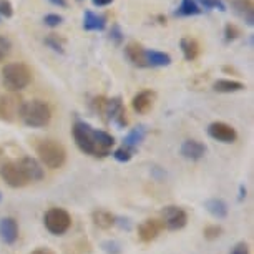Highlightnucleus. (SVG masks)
Segmentation results:
<instances>
[{
  "label": "nucleus",
  "instance_id": "obj_1",
  "mask_svg": "<svg viewBox=\"0 0 254 254\" xmlns=\"http://www.w3.org/2000/svg\"><path fill=\"white\" fill-rule=\"evenodd\" d=\"M73 140L83 153L95 158H105L115 145V138L108 131L97 130L85 122H76L73 127Z\"/></svg>",
  "mask_w": 254,
  "mask_h": 254
},
{
  "label": "nucleus",
  "instance_id": "obj_2",
  "mask_svg": "<svg viewBox=\"0 0 254 254\" xmlns=\"http://www.w3.org/2000/svg\"><path fill=\"white\" fill-rule=\"evenodd\" d=\"M18 117L23 122V125L30 128H44L50 123L52 120V110L45 102L42 100H30V102L22 103Z\"/></svg>",
  "mask_w": 254,
  "mask_h": 254
},
{
  "label": "nucleus",
  "instance_id": "obj_3",
  "mask_svg": "<svg viewBox=\"0 0 254 254\" xmlns=\"http://www.w3.org/2000/svg\"><path fill=\"white\" fill-rule=\"evenodd\" d=\"M32 81V71L25 64L12 62L2 68V83L10 93L27 88Z\"/></svg>",
  "mask_w": 254,
  "mask_h": 254
},
{
  "label": "nucleus",
  "instance_id": "obj_4",
  "mask_svg": "<svg viewBox=\"0 0 254 254\" xmlns=\"http://www.w3.org/2000/svg\"><path fill=\"white\" fill-rule=\"evenodd\" d=\"M37 155L42 166H47L50 170H59L66 160L65 148L57 140H42L37 145Z\"/></svg>",
  "mask_w": 254,
  "mask_h": 254
},
{
  "label": "nucleus",
  "instance_id": "obj_5",
  "mask_svg": "<svg viewBox=\"0 0 254 254\" xmlns=\"http://www.w3.org/2000/svg\"><path fill=\"white\" fill-rule=\"evenodd\" d=\"M44 224L50 234L62 236V234H65L70 229L71 216L68 211L64 208H50L44 216Z\"/></svg>",
  "mask_w": 254,
  "mask_h": 254
},
{
  "label": "nucleus",
  "instance_id": "obj_6",
  "mask_svg": "<svg viewBox=\"0 0 254 254\" xmlns=\"http://www.w3.org/2000/svg\"><path fill=\"white\" fill-rule=\"evenodd\" d=\"M97 107L100 110V113L107 115L110 122H113L117 125L118 128H125L128 123L127 120V112H125V107L122 103V98L117 97V98H97L95 100Z\"/></svg>",
  "mask_w": 254,
  "mask_h": 254
},
{
  "label": "nucleus",
  "instance_id": "obj_7",
  "mask_svg": "<svg viewBox=\"0 0 254 254\" xmlns=\"http://www.w3.org/2000/svg\"><path fill=\"white\" fill-rule=\"evenodd\" d=\"M161 223L163 226L170 231H180L186 226L188 223V214L183 208L180 206H175V204H170V206H165L161 209Z\"/></svg>",
  "mask_w": 254,
  "mask_h": 254
},
{
  "label": "nucleus",
  "instance_id": "obj_8",
  "mask_svg": "<svg viewBox=\"0 0 254 254\" xmlns=\"http://www.w3.org/2000/svg\"><path fill=\"white\" fill-rule=\"evenodd\" d=\"M0 176H2V180L5 181L10 188H22V186H25L28 183L17 161L3 163V165L0 166Z\"/></svg>",
  "mask_w": 254,
  "mask_h": 254
},
{
  "label": "nucleus",
  "instance_id": "obj_9",
  "mask_svg": "<svg viewBox=\"0 0 254 254\" xmlns=\"http://www.w3.org/2000/svg\"><path fill=\"white\" fill-rule=\"evenodd\" d=\"M208 135L216 140L219 143H234L238 138L236 130L231 125L224 123V122H214L208 127Z\"/></svg>",
  "mask_w": 254,
  "mask_h": 254
},
{
  "label": "nucleus",
  "instance_id": "obj_10",
  "mask_svg": "<svg viewBox=\"0 0 254 254\" xmlns=\"http://www.w3.org/2000/svg\"><path fill=\"white\" fill-rule=\"evenodd\" d=\"M18 166H20L23 176L27 178V181H40L44 180L45 176V171H44V166L42 163L37 160V158H32V156H25L18 161Z\"/></svg>",
  "mask_w": 254,
  "mask_h": 254
},
{
  "label": "nucleus",
  "instance_id": "obj_11",
  "mask_svg": "<svg viewBox=\"0 0 254 254\" xmlns=\"http://www.w3.org/2000/svg\"><path fill=\"white\" fill-rule=\"evenodd\" d=\"M20 100L15 95H2L0 97V118L5 122H13L20 112Z\"/></svg>",
  "mask_w": 254,
  "mask_h": 254
},
{
  "label": "nucleus",
  "instance_id": "obj_12",
  "mask_svg": "<svg viewBox=\"0 0 254 254\" xmlns=\"http://www.w3.org/2000/svg\"><path fill=\"white\" fill-rule=\"evenodd\" d=\"M165 226H163L161 219H145L140 226H138V238L141 239L143 243H151L158 238Z\"/></svg>",
  "mask_w": 254,
  "mask_h": 254
},
{
  "label": "nucleus",
  "instance_id": "obj_13",
  "mask_svg": "<svg viewBox=\"0 0 254 254\" xmlns=\"http://www.w3.org/2000/svg\"><path fill=\"white\" fill-rule=\"evenodd\" d=\"M17 239H18V223L10 216L0 219V241L12 246V244H15Z\"/></svg>",
  "mask_w": 254,
  "mask_h": 254
},
{
  "label": "nucleus",
  "instance_id": "obj_14",
  "mask_svg": "<svg viewBox=\"0 0 254 254\" xmlns=\"http://www.w3.org/2000/svg\"><path fill=\"white\" fill-rule=\"evenodd\" d=\"M125 57L135 66H140V68H146L148 66L146 49L143 45L136 44V42H130V44L125 47Z\"/></svg>",
  "mask_w": 254,
  "mask_h": 254
},
{
  "label": "nucleus",
  "instance_id": "obj_15",
  "mask_svg": "<svg viewBox=\"0 0 254 254\" xmlns=\"http://www.w3.org/2000/svg\"><path fill=\"white\" fill-rule=\"evenodd\" d=\"M155 98H156L155 92H151V90H143V92L136 93L135 97H133L131 107L136 113L145 115L153 108V105H155Z\"/></svg>",
  "mask_w": 254,
  "mask_h": 254
},
{
  "label": "nucleus",
  "instance_id": "obj_16",
  "mask_svg": "<svg viewBox=\"0 0 254 254\" xmlns=\"http://www.w3.org/2000/svg\"><path fill=\"white\" fill-rule=\"evenodd\" d=\"M181 156L191 161H198L206 155V146L198 140H186L180 148Z\"/></svg>",
  "mask_w": 254,
  "mask_h": 254
},
{
  "label": "nucleus",
  "instance_id": "obj_17",
  "mask_svg": "<svg viewBox=\"0 0 254 254\" xmlns=\"http://www.w3.org/2000/svg\"><path fill=\"white\" fill-rule=\"evenodd\" d=\"M107 27V18L103 15H98L92 10H85V15H83V28L88 32H100V30H105Z\"/></svg>",
  "mask_w": 254,
  "mask_h": 254
},
{
  "label": "nucleus",
  "instance_id": "obj_18",
  "mask_svg": "<svg viewBox=\"0 0 254 254\" xmlns=\"http://www.w3.org/2000/svg\"><path fill=\"white\" fill-rule=\"evenodd\" d=\"M206 211L216 219H223L228 216V204L221 198H209L204 201Z\"/></svg>",
  "mask_w": 254,
  "mask_h": 254
},
{
  "label": "nucleus",
  "instance_id": "obj_19",
  "mask_svg": "<svg viewBox=\"0 0 254 254\" xmlns=\"http://www.w3.org/2000/svg\"><path fill=\"white\" fill-rule=\"evenodd\" d=\"M233 5H234V10H236L238 15L241 17L249 27H253V23H254L253 13H254V10H253V2H251V0H234Z\"/></svg>",
  "mask_w": 254,
  "mask_h": 254
},
{
  "label": "nucleus",
  "instance_id": "obj_20",
  "mask_svg": "<svg viewBox=\"0 0 254 254\" xmlns=\"http://www.w3.org/2000/svg\"><path fill=\"white\" fill-rule=\"evenodd\" d=\"M180 47H181V52H183L185 60H188V62H193L196 57L199 55V44L193 37H183L180 42Z\"/></svg>",
  "mask_w": 254,
  "mask_h": 254
},
{
  "label": "nucleus",
  "instance_id": "obj_21",
  "mask_svg": "<svg viewBox=\"0 0 254 254\" xmlns=\"http://www.w3.org/2000/svg\"><path fill=\"white\" fill-rule=\"evenodd\" d=\"M92 219H93V224L100 229H110L112 226L117 224V218L113 216L110 211H105V209H97L93 211L92 214Z\"/></svg>",
  "mask_w": 254,
  "mask_h": 254
},
{
  "label": "nucleus",
  "instance_id": "obj_22",
  "mask_svg": "<svg viewBox=\"0 0 254 254\" xmlns=\"http://www.w3.org/2000/svg\"><path fill=\"white\" fill-rule=\"evenodd\" d=\"M145 136H146V128L143 127V125H140V127L133 128V130L128 133L127 136H125L123 146H128V148H131V150L136 151L138 145H140V143L145 140Z\"/></svg>",
  "mask_w": 254,
  "mask_h": 254
},
{
  "label": "nucleus",
  "instance_id": "obj_23",
  "mask_svg": "<svg viewBox=\"0 0 254 254\" xmlns=\"http://www.w3.org/2000/svg\"><path fill=\"white\" fill-rule=\"evenodd\" d=\"M244 88H246L244 83L236 80H218V81H214V85H213V90L218 93H236V92H241Z\"/></svg>",
  "mask_w": 254,
  "mask_h": 254
},
{
  "label": "nucleus",
  "instance_id": "obj_24",
  "mask_svg": "<svg viewBox=\"0 0 254 254\" xmlns=\"http://www.w3.org/2000/svg\"><path fill=\"white\" fill-rule=\"evenodd\" d=\"M146 60L148 66H168L171 64V57L158 50H146Z\"/></svg>",
  "mask_w": 254,
  "mask_h": 254
},
{
  "label": "nucleus",
  "instance_id": "obj_25",
  "mask_svg": "<svg viewBox=\"0 0 254 254\" xmlns=\"http://www.w3.org/2000/svg\"><path fill=\"white\" fill-rule=\"evenodd\" d=\"M199 13H201V8L198 3H196V0H181V3H180V7L176 8L175 15L191 17V15H199Z\"/></svg>",
  "mask_w": 254,
  "mask_h": 254
},
{
  "label": "nucleus",
  "instance_id": "obj_26",
  "mask_svg": "<svg viewBox=\"0 0 254 254\" xmlns=\"http://www.w3.org/2000/svg\"><path fill=\"white\" fill-rule=\"evenodd\" d=\"M45 44L49 45L52 50L59 52V54H64L65 52V40L57 35V33H50V35L45 38Z\"/></svg>",
  "mask_w": 254,
  "mask_h": 254
},
{
  "label": "nucleus",
  "instance_id": "obj_27",
  "mask_svg": "<svg viewBox=\"0 0 254 254\" xmlns=\"http://www.w3.org/2000/svg\"><path fill=\"white\" fill-rule=\"evenodd\" d=\"M133 155H135V150H131L128 146H120L113 151V158L120 163H128L133 158Z\"/></svg>",
  "mask_w": 254,
  "mask_h": 254
},
{
  "label": "nucleus",
  "instance_id": "obj_28",
  "mask_svg": "<svg viewBox=\"0 0 254 254\" xmlns=\"http://www.w3.org/2000/svg\"><path fill=\"white\" fill-rule=\"evenodd\" d=\"M221 233H223V228L221 226H218V224H209V226H206L204 228V238L208 239V241H214V239H218L219 236H221Z\"/></svg>",
  "mask_w": 254,
  "mask_h": 254
},
{
  "label": "nucleus",
  "instance_id": "obj_29",
  "mask_svg": "<svg viewBox=\"0 0 254 254\" xmlns=\"http://www.w3.org/2000/svg\"><path fill=\"white\" fill-rule=\"evenodd\" d=\"M239 35H241V30H239L238 25H234L231 22H228L226 25H224V38H226L228 42L236 40Z\"/></svg>",
  "mask_w": 254,
  "mask_h": 254
},
{
  "label": "nucleus",
  "instance_id": "obj_30",
  "mask_svg": "<svg viewBox=\"0 0 254 254\" xmlns=\"http://www.w3.org/2000/svg\"><path fill=\"white\" fill-rule=\"evenodd\" d=\"M44 22H45V25H49V27H59L60 23L64 22V17L59 15V13H49V15H45Z\"/></svg>",
  "mask_w": 254,
  "mask_h": 254
},
{
  "label": "nucleus",
  "instance_id": "obj_31",
  "mask_svg": "<svg viewBox=\"0 0 254 254\" xmlns=\"http://www.w3.org/2000/svg\"><path fill=\"white\" fill-rule=\"evenodd\" d=\"M0 15L5 18H10L13 15V7L8 0H0Z\"/></svg>",
  "mask_w": 254,
  "mask_h": 254
},
{
  "label": "nucleus",
  "instance_id": "obj_32",
  "mask_svg": "<svg viewBox=\"0 0 254 254\" xmlns=\"http://www.w3.org/2000/svg\"><path fill=\"white\" fill-rule=\"evenodd\" d=\"M110 38L115 42V45H120L123 42V32L117 23H115V25L112 27V30H110Z\"/></svg>",
  "mask_w": 254,
  "mask_h": 254
},
{
  "label": "nucleus",
  "instance_id": "obj_33",
  "mask_svg": "<svg viewBox=\"0 0 254 254\" xmlns=\"http://www.w3.org/2000/svg\"><path fill=\"white\" fill-rule=\"evenodd\" d=\"M103 251L107 254H120L122 253V249H120V244L117 241H105L102 244Z\"/></svg>",
  "mask_w": 254,
  "mask_h": 254
},
{
  "label": "nucleus",
  "instance_id": "obj_34",
  "mask_svg": "<svg viewBox=\"0 0 254 254\" xmlns=\"http://www.w3.org/2000/svg\"><path fill=\"white\" fill-rule=\"evenodd\" d=\"M206 8H218V10H226V5L223 0H199Z\"/></svg>",
  "mask_w": 254,
  "mask_h": 254
},
{
  "label": "nucleus",
  "instance_id": "obj_35",
  "mask_svg": "<svg viewBox=\"0 0 254 254\" xmlns=\"http://www.w3.org/2000/svg\"><path fill=\"white\" fill-rule=\"evenodd\" d=\"M231 254H249L248 251V244L246 243H239L234 246V249L231 251Z\"/></svg>",
  "mask_w": 254,
  "mask_h": 254
},
{
  "label": "nucleus",
  "instance_id": "obj_36",
  "mask_svg": "<svg viewBox=\"0 0 254 254\" xmlns=\"http://www.w3.org/2000/svg\"><path fill=\"white\" fill-rule=\"evenodd\" d=\"M30 254H55V253L49 248H38V249H33Z\"/></svg>",
  "mask_w": 254,
  "mask_h": 254
},
{
  "label": "nucleus",
  "instance_id": "obj_37",
  "mask_svg": "<svg viewBox=\"0 0 254 254\" xmlns=\"http://www.w3.org/2000/svg\"><path fill=\"white\" fill-rule=\"evenodd\" d=\"M113 0H92V3L95 7H105V5H110Z\"/></svg>",
  "mask_w": 254,
  "mask_h": 254
},
{
  "label": "nucleus",
  "instance_id": "obj_38",
  "mask_svg": "<svg viewBox=\"0 0 254 254\" xmlns=\"http://www.w3.org/2000/svg\"><path fill=\"white\" fill-rule=\"evenodd\" d=\"M52 3H54V5H57V7H66L68 5V2H66V0H50Z\"/></svg>",
  "mask_w": 254,
  "mask_h": 254
},
{
  "label": "nucleus",
  "instance_id": "obj_39",
  "mask_svg": "<svg viewBox=\"0 0 254 254\" xmlns=\"http://www.w3.org/2000/svg\"><path fill=\"white\" fill-rule=\"evenodd\" d=\"M3 155V151H2V148H0V156H2Z\"/></svg>",
  "mask_w": 254,
  "mask_h": 254
},
{
  "label": "nucleus",
  "instance_id": "obj_40",
  "mask_svg": "<svg viewBox=\"0 0 254 254\" xmlns=\"http://www.w3.org/2000/svg\"><path fill=\"white\" fill-rule=\"evenodd\" d=\"M0 201H2V193H0Z\"/></svg>",
  "mask_w": 254,
  "mask_h": 254
}]
</instances>
